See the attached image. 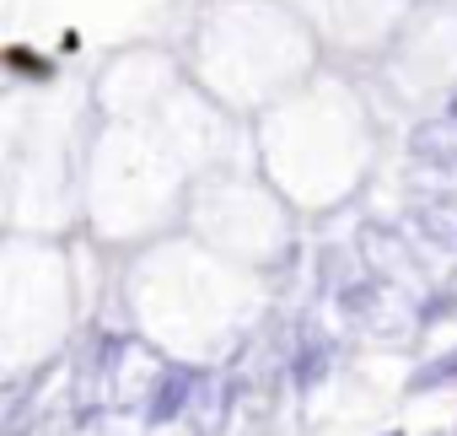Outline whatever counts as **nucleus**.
Returning <instances> with one entry per match:
<instances>
[{
	"label": "nucleus",
	"instance_id": "1",
	"mask_svg": "<svg viewBox=\"0 0 457 436\" xmlns=\"http://www.w3.org/2000/svg\"><path fill=\"white\" fill-rule=\"evenodd\" d=\"M188 393H194V372H188V366H172V372H162V382H156V398H151V425H167L172 415H183Z\"/></svg>",
	"mask_w": 457,
	"mask_h": 436
},
{
	"label": "nucleus",
	"instance_id": "2",
	"mask_svg": "<svg viewBox=\"0 0 457 436\" xmlns=\"http://www.w3.org/2000/svg\"><path fill=\"white\" fill-rule=\"evenodd\" d=\"M328 372V340L323 334H307L302 350H296V388H318Z\"/></svg>",
	"mask_w": 457,
	"mask_h": 436
},
{
	"label": "nucleus",
	"instance_id": "3",
	"mask_svg": "<svg viewBox=\"0 0 457 436\" xmlns=\"http://www.w3.org/2000/svg\"><path fill=\"white\" fill-rule=\"evenodd\" d=\"M452 382H457V350H446V356H436V361L414 366L409 393H430V388H452Z\"/></svg>",
	"mask_w": 457,
	"mask_h": 436
},
{
	"label": "nucleus",
	"instance_id": "4",
	"mask_svg": "<svg viewBox=\"0 0 457 436\" xmlns=\"http://www.w3.org/2000/svg\"><path fill=\"white\" fill-rule=\"evenodd\" d=\"M452 124H457V103H452Z\"/></svg>",
	"mask_w": 457,
	"mask_h": 436
},
{
	"label": "nucleus",
	"instance_id": "5",
	"mask_svg": "<svg viewBox=\"0 0 457 436\" xmlns=\"http://www.w3.org/2000/svg\"><path fill=\"white\" fill-rule=\"evenodd\" d=\"M387 436H403V431H387Z\"/></svg>",
	"mask_w": 457,
	"mask_h": 436
}]
</instances>
